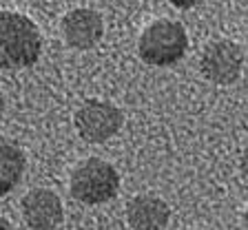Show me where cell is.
Returning a JSON list of instances; mask_svg holds the SVG:
<instances>
[{"mask_svg": "<svg viewBox=\"0 0 248 230\" xmlns=\"http://www.w3.org/2000/svg\"><path fill=\"white\" fill-rule=\"evenodd\" d=\"M169 217V204L155 195H138L126 206V221L133 230H164Z\"/></svg>", "mask_w": 248, "mask_h": 230, "instance_id": "cell-8", "label": "cell"}, {"mask_svg": "<svg viewBox=\"0 0 248 230\" xmlns=\"http://www.w3.org/2000/svg\"><path fill=\"white\" fill-rule=\"evenodd\" d=\"M78 135L89 144H102L111 139L124 124V115L115 104L91 100L84 107L78 108L73 118Z\"/></svg>", "mask_w": 248, "mask_h": 230, "instance_id": "cell-4", "label": "cell"}, {"mask_svg": "<svg viewBox=\"0 0 248 230\" xmlns=\"http://www.w3.org/2000/svg\"><path fill=\"white\" fill-rule=\"evenodd\" d=\"M0 230H14V226H11L7 219H0Z\"/></svg>", "mask_w": 248, "mask_h": 230, "instance_id": "cell-12", "label": "cell"}, {"mask_svg": "<svg viewBox=\"0 0 248 230\" xmlns=\"http://www.w3.org/2000/svg\"><path fill=\"white\" fill-rule=\"evenodd\" d=\"M62 201L53 190L33 188L22 197V217L31 230H53L62 221Z\"/></svg>", "mask_w": 248, "mask_h": 230, "instance_id": "cell-6", "label": "cell"}, {"mask_svg": "<svg viewBox=\"0 0 248 230\" xmlns=\"http://www.w3.org/2000/svg\"><path fill=\"white\" fill-rule=\"evenodd\" d=\"M239 164H242V170H244V175L248 177V146L244 149V153H242V159H239Z\"/></svg>", "mask_w": 248, "mask_h": 230, "instance_id": "cell-11", "label": "cell"}, {"mask_svg": "<svg viewBox=\"0 0 248 230\" xmlns=\"http://www.w3.org/2000/svg\"><path fill=\"white\" fill-rule=\"evenodd\" d=\"M62 36L69 46L91 49L104 36V22L98 11L93 9H73L62 18Z\"/></svg>", "mask_w": 248, "mask_h": 230, "instance_id": "cell-7", "label": "cell"}, {"mask_svg": "<svg viewBox=\"0 0 248 230\" xmlns=\"http://www.w3.org/2000/svg\"><path fill=\"white\" fill-rule=\"evenodd\" d=\"M244 53L232 40H217L206 45L200 58V71L213 84H232L239 80Z\"/></svg>", "mask_w": 248, "mask_h": 230, "instance_id": "cell-5", "label": "cell"}, {"mask_svg": "<svg viewBox=\"0 0 248 230\" xmlns=\"http://www.w3.org/2000/svg\"><path fill=\"white\" fill-rule=\"evenodd\" d=\"M120 188V175L108 162L100 157H89L76 166L71 175L73 199L89 206H98L113 199Z\"/></svg>", "mask_w": 248, "mask_h": 230, "instance_id": "cell-3", "label": "cell"}, {"mask_svg": "<svg viewBox=\"0 0 248 230\" xmlns=\"http://www.w3.org/2000/svg\"><path fill=\"white\" fill-rule=\"evenodd\" d=\"M244 221H246V230H248V210H246V217H244Z\"/></svg>", "mask_w": 248, "mask_h": 230, "instance_id": "cell-13", "label": "cell"}, {"mask_svg": "<svg viewBox=\"0 0 248 230\" xmlns=\"http://www.w3.org/2000/svg\"><path fill=\"white\" fill-rule=\"evenodd\" d=\"M42 38L36 22L16 11H5L0 18V56L7 69H22L38 62Z\"/></svg>", "mask_w": 248, "mask_h": 230, "instance_id": "cell-1", "label": "cell"}, {"mask_svg": "<svg viewBox=\"0 0 248 230\" xmlns=\"http://www.w3.org/2000/svg\"><path fill=\"white\" fill-rule=\"evenodd\" d=\"M173 7H177V9H193V7H197L202 2V0H169Z\"/></svg>", "mask_w": 248, "mask_h": 230, "instance_id": "cell-10", "label": "cell"}, {"mask_svg": "<svg viewBox=\"0 0 248 230\" xmlns=\"http://www.w3.org/2000/svg\"><path fill=\"white\" fill-rule=\"evenodd\" d=\"M25 173V155L11 142H2L0 146V190L9 193L20 182Z\"/></svg>", "mask_w": 248, "mask_h": 230, "instance_id": "cell-9", "label": "cell"}, {"mask_svg": "<svg viewBox=\"0 0 248 230\" xmlns=\"http://www.w3.org/2000/svg\"><path fill=\"white\" fill-rule=\"evenodd\" d=\"M186 230H197V228H186Z\"/></svg>", "mask_w": 248, "mask_h": 230, "instance_id": "cell-14", "label": "cell"}, {"mask_svg": "<svg viewBox=\"0 0 248 230\" xmlns=\"http://www.w3.org/2000/svg\"><path fill=\"white\" fill-rule=\"evenodd\" d=\"M188 49V36L184 27L175 20L162 18L142 31L138 42L140 58L151 67H170L184 58Z\"/></svg>", "mask_w": 248, "mask_h": 230, "instance_id": "cell-2", "label": "cell"}]
</instances>
